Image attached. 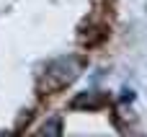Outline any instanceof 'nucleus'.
<instances>
[{
    "mask_svg": "<svg viewBox=\"0 0 147 137\" xmlns=\"http://www.w3.org/2000/svg\"><path fill=\"white\" fill-rule=\"evenodd\" d=\"M80 75V62L72 60V57H59V60H52L44 70V80H41V88H62V85H70L75 78Z\"/></svg>",
    "mask_w": 147,
    "mask_h": 137,
    "instance_id": "nucleus-1",
    "label": "nucleus"
},
{
    "mask_svg": "<svg viewBox=\"0 0 147 137\" xmlns=\"http://www.w3.org/2000/svg\"><path fill=\"white\" fill-rule=\"evenodd\" d=\"M70 106L72 109H101V106H106V96L103 93H80L78 98H72Z\"/></svg>",
    "mask_w": 147,
    "mask_h": 137,
    "instance_id": "nucleus-2",
    "label": "nucleus"
},
{
    "mask_svg": "<svg viewBox=\"0 0 147 137\" xmlns=\"http://www.w3.org/2000/svg\"><path fill=\"white\" fill-rule=\"evenodd\" d=\"M59 119H54V122H49V124H44L41 127V132H47V135H59Z\"/></svg>",
    "mask_w": 147,
    "mask_h": 137,
    "instance_id": "nucleus-3",
    "label": "nucleus"
},
{
    "mask_svg": "<svg viewBox=\"0 0 147 137\" xmlns=\"http://www.w3.org/2000/svg\"><path fill=\"white\" fill-rule=\"evenodd\" d=\"M132 98H134V93H132V91H127V88H124V91H121V101H132Z\"/></svg>",
    "mask_w": 147,
    "mask_h": 137,
    "instance_id": "nucleus-4",
    "label": "nucleus"
}]
</instances>
